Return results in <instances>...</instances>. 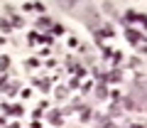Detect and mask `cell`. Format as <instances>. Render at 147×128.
Returning <instances> with one entry per match:
<instances>
[]
</instances>
